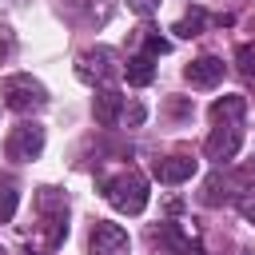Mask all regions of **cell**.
<instances>
[{
	"instance_id": "4",
	"label": "cell",
	"mask_w": 255,
	"mask_h": 255,
	"mask_svg": "<svg viewBox=\"0 0 255 255\" xmlns=\"http://www.w3.org/2000/svg\"><path fill=\"white\" fill-rule=\"evenodd\" d=\"M0 100H4L8 112L32 116V112H40V108L48 104V88H44L36 76L16 72V76H4V80H0Z\"/></svg>"
},
{
	"instance_id": "10",
	"label": "cell",
	"mask_w": 255,
	"mask_h": 255,
	"mask_svg": "<svg viewBox=\"0 0 255 255\" xmlns=\"http://www.w3.org/2000/svg\"><path fill=\"white\" fill-rule=\"evenodd\" d=\"M195 171H199V159H191V155H183V151H175V155H159V159L151 163V175H155L159 183H167V187L187 183Z\"/></svg>"
},
{
	"instance_id": "9",
	"label": "cell",
	"mask_w": 255,
	"mask_h": 255,
	"mask_svg": "<svg viewBox=\"0 0 255 255\" xmlns=\"http://www.w3.org/2000/svg\"><path fill=\"white\" fill-rule=\"evenodd\" d=\"M147 243H151L159 255H203V247L191 243L175 223H151V227H147Z\"/></svg>"
},
{
	"instance_id": "25",
	"label": "cell",
	"mask_w": 255,
	"mask_h": 255,
	"mask_svg": "<svg viewBox=\"0 0 255 255\" xmlns=\"http://www.w3.org/2000/svg\"><path fill=\"white\" fill-rule=\"evenodd\" d=\"M32 255H44V251H32Z\"/></svg>"
},
{
	"instance_id": "2",
	"label": "cell",
	"mask_w": 255,
	"mask_h": 255,
	"mask_svg": "<svg viewBox=\"0 0 255 255\" xmlns=\"http://www.w3.org/2000/svg\"><path fill=\"white\" fill-rule=\"evenodd\" d=\"M32 215H36V223H32L36 239H40L44 247H60L64 235H68V215H72L68 191H60V187H52V183L36 187V195H32Z\"/></svg>"
},
{
	"instance_id": "17",
	"label": "cell",
	"mask_w": 255,
	"mask_h": 255,
	"mask_svg": "<svg viewBox=\"0 0 255 255\" xmlns=\"http://www.w3.org/2000/svg\"><path fill=\"white\" fill-rule=\"evenodd\" d=\"M139 44H143V56H163V52H171V40H163V36L151 32V28H139Z\"/></svg>"
},
{
	"instance_id": "14",
	"label": "cell",
	"mask_w": 255,
	"mask_h": 255,
	"mask_svg": "<svg viewBox=\"0 0 255 255\" xmlns=\"http://www.w3.org/2000/svg\"><path fill=\"white\" fill-rule=\"evenodd\" d=\"M207 24H231V16H207L203 8H187V12L175 20V28H171V32H175V36H183V40H191V36H199Z\"/></svg>"
},
{
	"instance_id": "19",
	"label": "cell",
	"mask_w": 255,
	"mask_h": 255,
	"mask_svg": "<svg viewBox=\"0 0 255 255\" xmlns=\"http://www.w3.org/2000/svg\"><path fill=\"white\" fill-rule=\"evenodd\" d=\"M147 116V108L139 100H124V112H120V128H139Z\"/></svg>"
},
{
	"instance_id": "23",
	"label": "cell",
	"mask_w": 255,
	"mask_h": 255,
	"mask_svg": "<svg viewBox=\"0 0 255 255\" xmlns=\"http://www.w3.org/2000/svg\"><path fill=\"white\" fill-rule=\"evenodd\" d=\"M128 8H131V12H139V16H151V12L159 8V0H128Z\"/></svg>"
},
{
	"instance_id": "18",
	"label": "cell",
	"mask_w": 255,
	"mask_h": 255,
	"mask_svg": "<svg viewBox=\"0 0 255 255\" xmlns=\"http://www.w3.org/2000/svg\"><path fill=\"white\" fill-rule=\"evenodd\" d=\"M235 64H239V76L247 84H255V44H239L235 48Z\"/></svg>"
},
{
	"instance_id": "13",
	"label": "cell",
	"mask_w": 255,
	"mask_h": 255,
	"mask_svg": "<svg viewBox=\"0 0 255 255\" xmlns=\"http://www.w3.org/2000/svg\"><path fill=\"white\" fill-rule=\"evenodd\" d=\"M239 195V187H235V179H231V171H211L207 175V183H203V191H199V199L207 203V207H223V203H231Z\"/></svg>"
},
{
	"instance_id": "20",
	"label": "cell",
	"mask_w": 255,
	"mask_h": 255,
	"mask_svg": "<svg viewBox=\"0 0 255 255\" xmlns=\"http://www.w3.org/2000/svg\"><path fill=\"white\" fill-rule=\"evenodd\" d=\"M16 56V32H12V24L0 16V64H8Z\"/></svg>"
},
{
	"instance_id": "12",
	"label": "cell",
	"mask_w": 255,
	"mask_h": 255,
	"mask_svg": "<svg viewBox=\"0 0 255 255\" xmlns=\"http://www.w3.org/2000/svg\"><path fill=\"white\" fill-rule=\"evenodd\" d=\"M183 80H187L191 88H215V84L223 80V60H219V56H199V60H191V64L183 68Z\"/></svg>"
},
{
	"instance_id": "24",
	"label": "cell",
	"mask_w": 255,
	"mask_h": 255,
	"mask_svg": "<svg viewBox=\"0 0 255 255\" xmlns=\"http://www.w3.org/2000/svg\"><path fill=\"white\" fill-rule=\"evenodd\" d=\"M167 112L171 116H191V104L187 100H167Z\"/></svg>"
},
{
	"instance_id": "16",
	"label": "cell",
	"mask_w": 255,
	"mask_h": 255,
	"mask_svg": "<svg viewBox=\"0 0 255 255\" xmlns=\"http://www.w3.org/2000/svg\"><path fill=\"white\" fill-rule=\"evenodd\" d=\"M16 207H20V183H16V175H0V223H12V215H16Z\"/></svg>"
},
{
	"instance_id": "15",
	"label": "cell",
	"mask_w": 255,
	"mask_h": 255,
	"mask_svg": "<svg viewBox=\"0 0 255 255\" xmlns=\"http://www.w3.org/2000/svg\"><path fill=\"white\" fill-rule=\"evenodd\" d=\"M124 80L135 84V88H147V84L155 80V56H143V52L128 56V60H124Z\"/></svg>"
},
{
	"instance_id": "3",
	"label": "cell",
	"mask_w": 255,
	"mask_h": 255,
	"mask_svg": "<svg viewBox=\"0 0 255 255\" xmlns=\"http://www.w3.org/2000/svg\"><path fill=\"white\" fill-rule=\"evenodd\" d=\"M100 191H104V199L116 207V211H124V215H139L143 207H147V179H143V171L139 167H120L116 175H104L100 179Z\"/></svg>"
},
{
	"instance_id": "7",
	"label": "cell",
	"mask_w": 255,
	"mask_h": 255,
	"mask_svg": "<svg viewBox=\"0 0 255 255\" xmlns=\"http://www.w3.org/2000/svg\"><path fill=\"white\" fill-rule=\"evenodd\" d=\"M44 143H48V131H44L36 120H24V124H16V128L8 131L4 155H8L12 163H32V159L44 155Z\"/></svg>"
},
{
	"instance_id": "8",
	"label": "cell",
	"mask_w": 255,
	"mask_h": 255,
	"mask_svg": "<svg viewBox=\"0 0 255 255\" xmlns=\"http://www.w3.org/2000/svg\"><path fill=\"white\" fill-rule=\"evenodd\" d=\"M131 251V239L120 223H108V219H96L92 231H88V255H128Z\"/></svg>"
},
{
	"instance_id": "11",
	"label": "cell",
	"mask_w": 255,
	"mask_h": 255,
	"mask_svg": "<svg viewBox=\"0 0 255 255\" xmlns=\"http://www.w3.org/2000/svg\"><path fill=\"white\" fill-rule=\"evenodd\" d=\"M124 100H128V96H120L112 84H108V88H96V96H92V116H96V124H100V128H120Z\"/></svg>"
},
{
	"instance_id": "5",
	"label": "cell",
	"mask_w": 255,
	"mask_h": 255,
	"mask_svg": "<svg viewBox=\"0 0 255 255\" xmlns=\"http://www.w3.org/2000/svg\"><path fill=\"white\" fill-rule=\"evenodd\" d=\"M76 76L84 84H92V88H108L112 80L124 76V60H120V52L96 44V48H88V52L76 56Z\"/></svg>"
},
{
	"instance_id": "1",
	"label": "cell",
	"mask_w": 255,
	"mask_h": 255,
	"mask_svg": "<svg viewBox=\"0 0 255 255\" xmlns=\"http://www.w3.org/2000/svg\"><path fill=\"white\" fill-rule=\"evenodd\" d=\"M243 116H247V100L243 96H219L211 104V131L203 139V155L211 163H231L243 147Z\"/></svg>"
},
{
	"instance_id": "6",
	"label": "cell",
	"mask_w": 255,
	"mask_h": 255,
	"mask_svg": "<svg viewBox=\"0 0 255 255\" xmlns=\"http://www.w3.org/2000/svg\"><path fill=\"white\" fill-rule=\"evenodd\" d=\"M56 12L64 24L72 28H84V32H96L112 20L116 12V0H56Z\"/></svg>"
},
{
	"instance_id": "21",
	"label": "cell",
	"mask_w": 255,
	"mask_h": 255,
	"mask_svg": "<svg viewBox=\"0 0 255 255\" xmlns=\"http://www.w3.org/2000/svg\"><path fill=\"white\" fill-rule=\"evenodd\" d=\"M231 203L239 207V215H243L247 223H255V187H247V191H239V195H235Z\"/></svg>"
},
{
	"instance_id": "22",
	"label": "cell",
	"mask_w": 255,
	"mask_h": 255,
	"mask_svg": "<svg viewBox=\"0 0 255 255\" xmlns=\"http://www.w3.org/2000/svg\"><path fill=\"white\" fill-rule=\"evenodd\" d=\"M231 179H235V187H239V191L255 187V159H247L243 167H235V171H231Z\"/></svg>"
}]
</instances>
